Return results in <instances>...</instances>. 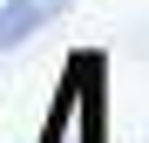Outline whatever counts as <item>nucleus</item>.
<instances>
[{"label":"nucleus","instance_id":"f257e3e1","mask_svg":"<svg viewBox=\"0 0 149 143\" xmlns=\"http://www.w3.org/2000/svg\"><path fill=\"white\" fill-rule=\"evenodd\" d=\"M74 0H7L0 7V55H14V48H27L47 20H61Z\"/></svg>","mask_w":149,"mask_h":143},{"label":"nucleus","instance_id":"f03ea898","mask_svg":"<svg viewBox=\"0 0 149 143\" xmlns=\"http://www.w3.org/2000/svg\"><path fill=\"white\" fill-rule=\"evenodd\" d=\"M74 68H81V82H74V143H109L102 130V55H74Z\"/></svg>","mask_w":149,"mask_h":143}]
</instances>
